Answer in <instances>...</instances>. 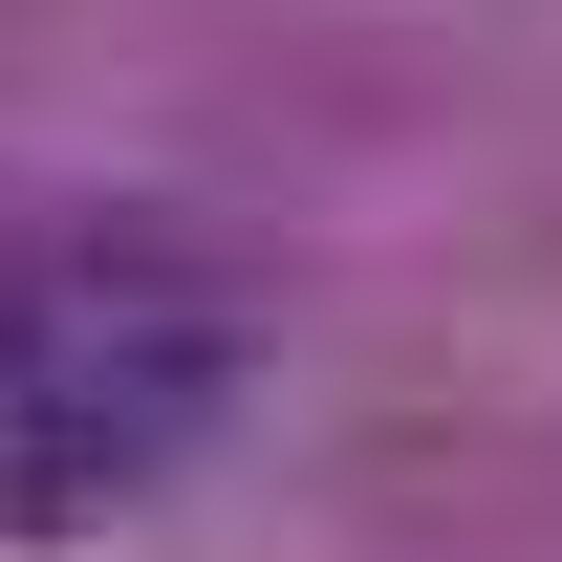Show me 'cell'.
Segmentation results:
<instances>
[{"instance_id":"6da1fadb","label":"cell","mask_w":562,"mask_h":562,"mask_svg":"<svg viewBox=\"0 0 562 562\" xmlns=\"http://www.w3.org/2000/svg\"><path fill=\"white\" fill-rule=\"evenodd\" d=\"M238 281L195 238H151V216H44V238H0V541H66L109 497H151L238 412Z\"/></svg>"}]
</instances>
